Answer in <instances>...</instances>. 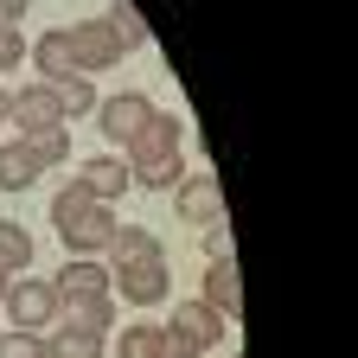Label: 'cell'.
<instances>
[{"instance_id": "6da1fadb", "label": "cell", "mask_w": 358, "mask_h": 358, "mask_svg": "<svg viewBox=\"0 0 358 358\" xmlns=\"http://www.w3.org/2000/svg\"><path fill=\"white\" fill-rule=\"evenodd\" d=\"M26 58L38 64V83H52V77H90V71L122 64V58H128V45H122L115 26L96 13V20H77V26L45 32L38 45H26Z\"/></svg>"}, {"instance_id": "7a4b0ae2", "label": "cell", "mask_w": 358, "mask_h": 358, "mask_svg": "<svg viewBox=\"0 0 358 358\" xmlns=\"http://www.w3.org/2000/svg\"><path fill=\"white\" fill-rule=\"evenodd\" d=\"M109 288L134 307H160L173 294V268H166V250L154 231H141V224H115L109 237Z\"/></svg>"}, {"instance_id": "3957f363", "label": "cell", "mask_w": 358, "mask_h": 358, "mask_svg": "<svg viewBox=\"0 0 358 358\" xmlns=\"http://www.w3.org/2000/svg\"><path fill=\"white\" fill-rule=\"evenodd\" d=\"M52 231L71 256H103L109 237H115V211L83 186V179H71L64 192H52Z\"/></svg>"}, {"instance_id": "277c9868", "label": "cell", "mask_w": 358, "mask_h": 358, "mask_svg": "<svg viewBox=\"0 0 358 358\" xmlns=\"http://www.w3.org/2000/svg\"><path fill=\"white\" fill-rule=\"evenodd\" d=\"M179 141H186V128H179V115L154 109V122L128 141V179L141 192H166L186 179V160H179Z\"/></svg>"}, {"instance_id": "5b68a950", "label": "cell", "mask_w": 358, "mask_h": 358, "mask_svg": "<svg viewBox=\"0 0 358 358\" xmlns=\"http://www.w3.org/2000/svg\"><path fill=\"white\" fill-rule=\"evenodd\" d=\"M148 122H154V96H141V90H115V96L96 103V128L109 148H128Z\"/></svg>"}, {"instance_id": "8992f818", "label": "cell", "mask_w": 358, "mask_h": 358, "mask_svg": "<svg viewBox=\"0 0 358 358\" xmlns=\"http://www.w3.org/2000/svg\"><path fill=\"white\" fill-rule=\"evenodd\" d=\"M52 294H58V313L64 307H83V301H109V268L90 262V256H71L52 275Z\"/></svg>"}, {"instance_id": "52a82bcc", "label": "cell", "mask_w": 358, "mask_h": 358, "mask_svg": "<svg viewBox=\"0 0 358 358\" xmlns=\"http://www.w3.org/2000/svg\"><path fill=\"white\" fill-rule=\"evenodd\" d=\"M7 320L20 327V333H38L45 320L58 313V294H52V282H32V275H13V288H7Z\"/></svg>"}, {"instance_id": "ba28073f", "label": "cell", "mask_w": 358, "mask_h": 358, "mask_svg": "<svg viewBox=\"0 0 358 358\" xmlns=\"http://www.w3.org/2000/svg\"><path fill=\"white\" fill-rule=\"evenodd\" d=\"M166 327H173L179 339H192L199 352H211V345H224V333H231V320H224V313H211V307H205L199 294H192V301H179Z\"/></svg>"}, {"instance_id": "9c48e42d", "label": "cell", "mask_w": 358, "mask_h": 358, "mask_svg": "<svg viewBox=\"0 0 358 358\" xmlns=\"http://www.w3.org/2000/svg\"><path fill=\"white\" fill-rule=\"evenodd\" d=\"M179 217H186L192 231H205V224L224 217V192H217L211 173H186V179H179Z\"/></svg>"}, {"instance_id": "30bf717a", "label": "cell", "mask_w": 358, "mask_h": 358, "mask_svg": "<svg viewBox=\"0 0 358 358\" xmlns=\"http://www.w3.org/2000/svg\"><path fill=\"white\" fill-rule=\"evenodd\" d=\"M7 122H20V134H38V128H58L64 115H58V96H52V83H26V90H13V115ZM71 128V122H64Z\"/></svg>"}, {"instance_id": "8fae6325", "label": "cell", "mask_w": 358, "mask_h": 358, "mask_svg": "<svg viewBox=\"0 0 358 358\" xmlns=\"http://www.w3.org/2000/svg\"><path fill=\"white\" fill-rule=\"evenodd\" d=\"M211 313H224V320H231V313L243 307V282H237V262H211L205 268V294H199Z\"/></svg>"}, {"instance_id": "7c38bea8", "label": "cell", "mask_w": 358, "mask_h": 358, "mask_svg": "<svg viewBox=\"0 0 358 358\" xmlns=\"http://www.w3.org/2000/svg\"><path fill=\"white\" fill-rule=\"evenodd\" d=\"M38 154L26 148V141H0V192H26V186H38Z\"/></svg>"}, {"instance_id": "4fadbf2b", "label": "cell", "mask_w": 358, "mask_h": 358, "mask_svg": "<svg viewBox=\"0 0 358 358\" xmlns=\"http://www.w3.org/2000/svg\"><path fill=\"white\" fill-rule=\"evenodd\" d=\"M77 179H83V186L96 192L103 205H115V199H122V192L134 186V179H128V160H109V154H96V160H83V173H77Z\"/></svg>"}, {"instance_id": "5bb4252c", "label": "cell", "mask_w": 358, "mask_h": 358, "mask_svg": "<svg viewBox=\"0 0 358 358\" xmlns=\"http://www.w3.org/2000/svg\"><path fill=\"white\" fill-rule=\"evenodd\" d=\"M52 96H58V115L64 122L96 115V83H90V77H52Z\"/></svg>"}, {"instance_id": "9a60e30c", "label": "cell", "mask_w": 358, "mask_h": 358, "mask_svg": "<svg viewBox=\"0 0 358 358\" xmlns=\"http://www.w3.org/2000/svg\"><path fill=\"white\" fill-rule=\"evenodd\" d=\"M26 262H32V231H26V224H13V217H0V268L20 275Z\"/></svg>"}, {"instance_id": "2e32d148", "label": "cell", "mask_w": 358, "mask_h": 358, "mask_svg": "<svg viewBox=\"0 0 358 358\" xmlns=\"http://www.w3.org/2000/svg\"><path fill=\"white\" fill-rule=\"evenodd\" d=\"M45 352L52 358H103V339L83 333V327H58L52 339H45Z\"/></svg>"}, {"instance_id": "e0dca14e", "label": "cell", "mask_w": 358, "mask_h": 358, "mask_svg": "<svg viewBox=\"0 0 358 358\" xmlns=\"http://www.w3.org/2000/svg\"><path fill=\"white\" fill-rule=\"evenodd\" d=\"M103 20L115 26V38L128 45V52H134V45H148V20H141V7H134V0H115V7H103Z\"/></svg>"}, {"instance_id": "ac0fdd59", "label": "cell", "mask_w": 358, "mask_h": 358, "mask_svg": "<svg viewBox=\"0 0 358 358\" xmlns=\"http://www.w3.org/2000/svg\"><path fill=\"white\" fill-rule=\"evenodd\" d=\"M20 141L38 154V166H58V160H71V128L58 122V128H38V134H20Z\"/></svg>"}, {"instance_id": "d6986e66", "label": "cell", "mask_w": 358, "mask_h": 358, "mask_svg": "<svg viewBox=\"0 0 358 358\" xmlns=\"http://www.w3.org/2000/svg\"><path fill=\"white\" fill-rule=\"evenodd\" d=\"M64 327H83V333H96V339H109V327H115V313H109V301H83V307H64Z\"/></svg>"}, {"instance_id": "ffe728a7", "label": "cell", "mask_w": 358, "mask_h": 358, "mask_svg": "<svg viewBox=\"0 0 358 358\" xmlns=\"http://www.w3.org/2000/svg\"><path fill=\"white\" fill-rule=\"evenodd\" d=\"M115 352H122V358H160V327H154V320L128 327V333L115 339Z\"/></svg>"}, {"instance_id": "44dd1931", "label": "cell", "mask_w": 358, "mask_h": 358, "mask_svg": "<svg viewBox=\"0 0 358 358\" xmlns=\"http://www.w3.org/2000/svg\"><path fill=\"white\" fill-rule=\"evenodd\" d=\"M0 358H52V352H45V333H0Z\"/></svg>"}, {"instance_id": "7402d4cb", "label": "cell", "mask_w": 358, "mask_h": 358, "mask_svg": "<svg viewBox=\"0 0 358 358\" xmlns=\"http://www.w3.org/2000/svg\"><path fill=\"white\" fill-rule=\"evenodd\" d=\"M205 256L211 262H237V237H231V224H224V217L205 224Z\"/></svg>"}, {"instance_id": "603a6c76", "label": "cell", "mask_w": 358, "mask_h": 358, "mask_svg": "<svg viewBox=\"0 0 358 358\" xmlns=\"http://www.w3.org/2000/svg\"><path fill=\"white\" fill-rule=\"evenodd\" d=\"M13 64H26V38H20V26H0V77Z\"/></svg>"}, {"instance_id": "cb8c5ba5", "label": "cell", "mask_w": 358, "mask_h": 358, "mask_svg": "<svg viewBox=\"0 0 358 358\" xmlns=\"http://www.w3.org/2000/svg\"><path fill=\"white\" fill-rule=\"evenodd\" d=\"M160 358H205V352H199L192 339H179L173 327H160Z\"/></svg>"}, {"instance_id": "d4e9b609", "label": "cell", "mask_w": 358, "mask_h": 358, "mask_svg": "<svg viewBox=\"0 0 358 358\" xmlns=\"http://www.w3.org/2000/svg\"><path fill=\"white\" fill-rule=\"evenodd\" d=\"M26 7H32V0H0V26H20Z\"/></svg>"}, {"instance_id": "484cf974", "label": "cell", "mask_w": 358, "mask_h": 358, "mask_svg": "<svg viewBox=\"0 0 358 358\" xmlns=\"http://www.w3.org/2000/svg\"><path fill=\"white\" fill-rule=\"evenodd\" d=\"M7 115H13V90L0 83V122H7Z\"/></svg>"}, {"instance_id": "4316f807", "label": "cell", "mask_w": 358, "mask_h": 358, "mask_svg": "<svg viewBox=\"0 0 358 358\" xmlns=\"http://www.w3.org/2000/svg\"><path fill=\"white\" fill-rule=\"evenodd\" d=\"M7 288H13V275H7V268H0V301H7Z\"/></svg>"}]
</instances>
